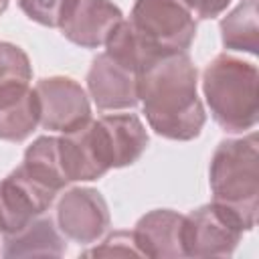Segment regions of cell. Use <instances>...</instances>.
<instances>
[{"instance_id": "6da1fadb", "label": "cell", "mask_w": 259, "mask_h": 259, "mask_svg": "<svg viewBox=\"0 0 259 259\" xmlns=\"http://www.w3.org/2000/svg\"><path fill=\"white\" fill-rule=\"evenodd\" d=\"M198 73L188 53L160 57L138 77L148 125L162 138L186 142L200 134L206 113L196 93Z\"/></svg>"}, {"instance_id": "7a4b0ae2", "label": "cell", "mask_w": 259, "mask_h": 259, "mask_svg": "<svg viewBox=\"0 0 259 259\" xmlns=\"http://www.w3.org/2000/svg\"><path fill=\"white\" fill-rule=\"evenodd\" d=\"M257 134L223 140L208 170L212 202L237 217L245 231L257 223L259 208V150Z\"/></svg>"}, {"instance_id": "3957f363", "label": "cell", "mask_w": 259, "mask_h": 259, "mask_svg": "<svg viewBox=\"0 0 259 259\" xmlns=\"http://www.w3.org/2000/svg\"><path fill=\"white\" fill-rule=\"evenodd\" d=\"M202 91L212 119L229 134L253 130L259 113V71L241 57L221 53L202 73Z\"/></svg>"}, {"instance_id": "277c9868", "label": "cell", "mask_w": 259, "mask_h": 259, "mask_svg": "<svg viewBox=\"0 0 259 259\" xmlns=\"http://www.w3.org/2000/svg\"><path fill=\"white\" fill-rule=\"evenodd\" d=\"M127 20L160 55L186 53L196 34V20L186 0H136Z\"/></svg>"}, {"instance_id": "5b68a950", "label": "cell", "mask_w": 259, "mask_h": 259, "mask_svg": "<svg viewBox=\"0 0 259 259\" xmlns=\"http://www.w3.org/2000/svg\"><path fill=\"white\" fill-rule=\"evenodd\" d=\"M245 229L233 212L210 202L184 214V257H229L237 249Z\"/></svg>"}, {"instance_id": "8992f818", "label": "cell", "mask_w": 259, "mask_h": 259, "mask_svg": "<svg viewBox=\"0 0 259 259\" xmlns=\"http://www.w3.org/2000/svg\"><path fill=\"white\" fill-rule=\"evenodd\" d=\"M40 125L51 132H73L91 119V105L85 89L71 77H45L34 85Z\"/></svg>"}, {"instance_id": "52a82bcc", "label": "cell", "mask_w": 259, "mask_h": 259, "mask_svg": "<svg viewBox=\"0 0 259 259\" xmlns=\"http://www.w3.org/2000/svg\"><path fill=\"white\" fill-rule=\"evenodd\" d=\"M57 227L81 245L99 241L109 229V208L95 188H69L57 200Z\"/></svg>"}, {"instance_id": "ba28073f", "label": "cell", "mask_w": 259, "mask_h": 259, "mask_svg": "<svg viewBox=\"0 0 259 259\" xmlns=\"http://www.w3.org/2000/svg\"><path fill=\"white\" fill-rule=\"evenodd\" d=\"M91 127L107 170L134 164L148 146V132L134 113H109L91 119Z\"/></svg>"}, {"instance_id": "9c48e42d", "label": "cell", "mask_w": 259, "mask_h": 259, "mask_svg": "<svg viewBox=\"0 0 259 259\" xmlns=\"http://www.w3.org/2000/svg\"><path fill=\"white\" fill-rule=\"evenodd\" d=\"M57 194L34 184L18 168L0 180V231L12 235L53 204Z\"/></svg>"}, {"instance_id": "30bf717a", "label": "cell", "mask_w": 259, "mask_h": 259, "mask_svg": "<svg viewBox=\"0 0 259 259\" xmlns=\"http://www.w3.org/2000/svg\"><path fill=\"white\" fill-rule=\"evenodd\" d=\"M138 77V73L125 69L107 53H101L89 67L87 89L93 97V103L101 111L130 109L140 103Z\"/></svg>"}, {"instance_id": "8fae6325", "label": "cell", "mask_w": 259, "mask_h": 259, "mask_svg": "<svg viewBox=\"0 0 259 259\" xmlns=\"http://www.w3.org/2000/svg\"><path fill=\"white\" fill-rule=\"evenodd\" d=\"M123 20L121 10L111 0H75L63 24V36L83 49H97Z\"/></svg>"}, {"instance_id": "7c38bea8", "label": "cell", "mask_w": 259, "mask_h": 259, "mask_svg": "<svg viewBox=\"0 0 259 259\" xmlns=\"http://www.w3.org/2000/svg\"><path fill=\"white\" fill-rule=\"evenodd\" d=\"M184 214L170 208H158L144 214L132 231L136 247L144 257H184L182 251Z\"/></svg>"}, {"instance_id": "4fadbf2b", "label": "cell", "mask_w": 259, "mask_h": 259, "mask_svg": "<svg viewBox=\"0 0 259 259\" xmlns=\"http://www.w3.org/2000/svg\"><path fill=\"white\" fill-rule=\"evenodd\" d=\"M89 121L85 125L57 138L61 166H63V172H65L69 182L97 180L107 172V168L99 160Z\"/></svg>"}, {"instance_id": "5bb4252c", "label": "cell", "mask_w": 259, "mask_h": 259, "mask_svg": "<svg viewBox=\"0 0 259 259\" xmlns=\"http://www.w3.org/2000/svg\"><path fill=\"white\" fill-rule=\"evenodd\" d=\"M67 251L65 235L55 227L51 217L38 214L26 227L12 235H4V257H34L49 255L61 257Z\"/></svg>"}, {"instance_id": "9a60e30c", "label": "cell", "mask_w": 259, "mask_h": 259, "mask_svg": "<svg viewBox=\"0 0 259 259\" xmlns=\"http://www.w3.org/2000/svg\"><path fill=\"white\" fill-rule=\"evenodd\" d=\"M18 170L45 190L59 194L67 186V176L59 158V142L53 136L36 138L24 152V160Z\"/></svg>"}, {"instance_id": "2e32d148", "label": "cell", "mask_w": 259, "mask_h": 259, "mask_svg": "<svg viewBox=\"0 0 259 259\" xmlns=\"http://www.w3.org/2000/svg\"><path fill=\"white\" fill-rule=\"evenodd\" d=\"M105 53L113 61H117L119 65H123L125 69L138 75L146 67H150L154 61H158L160 57H166V55L156 53L150 45H146L142 36L136 32V28L130 24V20H121L115 26V30L109 34L105 42Z\"/></svg>"}, {"instance_id": "e0dca14e", "label": "cell", "mask_w": 259, "mask_h": 259, "mask_svg": "<svg viewBox=\"0 0 259 259\" xmlns=\"http://www.w3.org/2000/svg\"><path fill=\"white\" fill-rule=\"evenodd\" d=\"M32 67L26 53L12 45L0 42V107L18 101L28 89Z\"/></svg>"}, {"instance_id": "ac0fdd59", "label": "cell", "mask_w": 259, "mask_h": 259, "mask_svg": "<svg viewBox=\"0 0 259 259\" xmlns=\"http://www.w3.org/2000/svg\"><path fill=\"white\" fill-rule=\"evenodd\" d=\"M221 38L225 49L255 55L259 49L257 0H243L221 20Z\"/></svg>"}, {"instance_id": "d6986e66", "label": "cell", "mask_w": 259, "mask_h": 259, "mask_svg": "<svg viewBox=\"0 0 259 259\" xmlns=\"http://www.w3.org/2000/svg\"><path fill=\"white\" fill-rule=\"evenodd\" d=\"M40 123V107L34 89H28L18 101L0 107V140L22 142Z\"/></svg>"}, {"instance_id": "ffe728a7", "label": "cell", "mask_w": 259, "mask_h": 259, "mask_svg": "<svg viewBox=\"0 0 259 259\" xmlns=\"http://www.w3.org/2000/svg\"><path fill=\"white\" fill-rule=\"evenodd\" d=\"M75 0H18L20 10L34 22L59 28Z\"/></svg>"}, {"instance_id": "44dd1931", "label": "cell", "mask_w": 259, "mask_h": 259, "mask_svg": "<svg viewBox=\"0 0 259 259\" xmlns=\"http://www.w3.org/2000/svg\"><path fill=\"white\" fill-rule=\"evenodd\" d=\"M85 255H140L134 235L125 231H117L109 235L99 247H93L85 251Z\"/></svg>"}, {"instance_id": "7402d4cb", "label": "cell", "mask_w": 259, "mask_h": 259, "mask_svg": "<svg viewBox=\"0 0 259 259\" xmlns=\"http://www.w3.org/2000/svg\"><path fill=\"white\" fill-rule=\"evenodd\" d=\"M186 4L198 18H214L227 10L231 0H186Z\"/></svg>"}, {"instance_id": "603a6c76", "label": "cell", "mask_w": 259, "mask_h": 259, "mask_svg": "<svg viewBox=\"0 0 259 259\" xmlns=\"http://www.w3.org/2000/svg\"><path fill=\"white\" fill-rule=\"evenodd\" d=\"M6 6H8V0H0V14L6 10Z\"/></svg>"}]
</instances>
